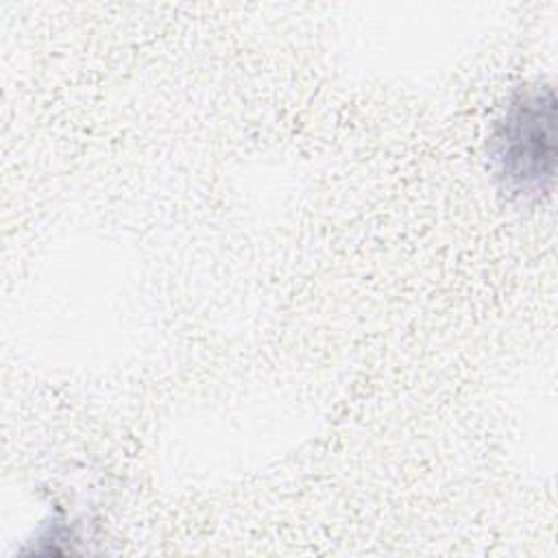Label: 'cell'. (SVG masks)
<instances>
[{
    "mask_svg": "<svg viewBox=\"0 0 558 558\" xmlns=\"http://www.w3.org/2000/svg\"><path fill=\"white\" fill-rule=\"evenodd\" d=\"M556 96L549 85L510 98L488 135V159L501 190L538 201L556 172Z\"/></svg>",
    "mask_w": 558,
    "mask_h": 558,
    "instance_id": "6da1fadb",
    "label": "cell"
}]
</instances>
